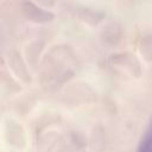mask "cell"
Segmentation results:
<instances>
[{"label":"cell","instance_id":"1","mask_svg":"<svg viewBox=\"0 0 152 152\" xmlns=\"http://www.w3.org/2000/svg\"><path fill=\"white\" fill-rule=\"evenodd\" d=\"M139 152H152V127L145 135L141 146L139 148Z\"/></svg>","mask_w":152,"mask_h":152}]
</instances>
